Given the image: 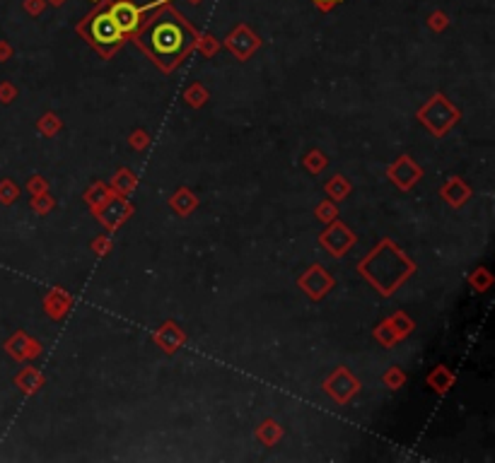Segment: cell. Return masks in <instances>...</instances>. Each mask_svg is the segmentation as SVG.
Returning a JSON list of instances; mask_svg holds the SVG:
<instances>
[{
    "mask_svg": "<svg viewBox=\"0 0 495 463\" xmlns=\"http://www.w3.org/2000/svg\"><path fill=\"white\" fill-rule=\"evenodd\" d=\"M194 42H196V32L191 30L189 22H184L172 10H167L165 15L157 17L153 25H150V30H145V34L140 37V44L153 53V58L162 68L177 65Z\"/></svg>",
    "mask_w": 495,
    "mask_h": 463,
    "instance_id": "obj_1",
    "label": "cell"
},
{
    "mask_svg": "<svg viewBox=\"0 0 495 463\" xmlns=\"http://www.w3.org/2000/svg\"><path fill=\"white\" fill-rule=\"evenodd\" d=\"M358 268L368 275V280L372 282L377 290H382V295H391L394 287L401 285V282L408 278L413 265L406 261V256H403L391 241H384V244L377 246Z\"/></svg>",
    "mask_w": 495,
    "mask_h": 463,
    "instance_id": "obj_2",
    "label": "cell"
},
{
    "mask_svg": "<svg viewBox=\"0 0 495 463\" xmlns=\"http://www.w3.org/2000/svg\"><path fill=\"white\" fill-rule=\"evenodd\" d=\"M420 121L425 123L427 128H430L435 135H442L444 131H447L449 126H452L454 121L459 118V111L454 109L452 104H449L447 99L442 97V94H435L427 104L420 109V114H418Z\"/></svg>",
    "mask_w": 495,
    "mask_h": 463,
    "instance_id": "obj_3",
    "label": "cell"
},
{
    "mask_svg": "<svg viewBox=\"0 0 495 463\" xmlns=\"http://www.w3.org/2000/svg\"><path fill=\"white\" fill-rule=\"evenodd\" d=\"M89 22V39H92L94 46H102V49H114L121 44L123 34L121 30L116 27V22L111 20L109 15V8L106 10H99L97 15L92 17Z\"/></svg>",
    "mask_w": 495,
    "mask_h": 463,
    "instance_id": "obj_4",
    "label": "cell"
},
{
    "mask_svg": "<svg viewBox=\"0 0 495 463\" xmlns=\"http://www.w3.org/2000/svg\"><path fill=\"white\" fill-rule=\"evenodd\" d=\"M109 15L116 22V27L121 30L123 37L133 34L140 27V10L133 0H116V3H111Z\"/></svg>",
    "mask_w": 495,
    "mask_h": 463,
    "instance_id": "obj_5",
    "label": "cell"
},
{
    "mask_svg": "<svg viewBox=\"0 0 495 463\" xmlns=\"http://www.w3.org/2000/svg\"><path fill=\"white\" fill-rule=\"evenodd\" d=\"M358 381L351 376V372L346 369V367H341V369H336L334 374L326 379V391L331 393L339 403H346L348 398L353 396V393L358 391Z\"/></svg>",
    "mask_w": 495,
    "mask_h": 463,
    "instance_id": "obj_6",
    "label": "cell"
},
{
    "mask_svg": "<svg viewBox=\"0 0 495 463\" xmlns=\"http://www.w3.org/2000/svg\"><path fill=\"white\" fill-rule=\"evenodd\" d=\"M331 285H334V280H331V275L326 273L324 268H319V265H314V268H309V273L305 278H300V287L307 292L309 297L319 299L324 297L326 292L331 290Z\"/></svg>",
    "mask_w": 495,
    "mask_h": 463,
    "instance_id": "obj_7",
    "label": "cell"
},
{
    "mask_svg": "<svg viewBox=\"0 0 495 463\" xmlns=\"http://www.w3.org/2000/svg\"><path fill=\"white\" fill-rule=\"evenodd\" d=\"M225 44H227V49H232L234 53H237V58H249L251 51L258 46V39L254 37V32L249 30V27L239 25L237 30L230 34L227 39H225Z\"/></svg>",
    "mask_w": 495,
    "mask_h": 463,
    "instance_id": "obj_8",
    "label": "cell"
},
{
    "mask_svg": "<svg viewBox=\"0 0 495 463\" xmlns=\"http://www.w3.org/2000/svg\"><path fill=\"white\" fill-rule=\"evenodd\" d=\"M319 241H322V246L329 248L331 256H343L348 251V246L353 244V234L346 224L336 222L329 231H324V236Z\"/></svg>",
    "mask_w": 495,
    "mask_h": 463,
    "instance_id": "obj_9",
    "label": "cell"
},
{
    "mask_svg": "<svg viewBox=\"0 0 495 463\" xmlns=\"http://www.w3.org/2000/svg\"><path fill=\"white\" fill-rule=\"evenodd\" d=\"M387 174H389V179L399 186V189H411V186L420 179V169L411 162V157H401L396 165L389 167V172Z\"/></svg>",
    "mask_w": 495,
    "mask_h": 463,
    "instance_id": "obj_10",
    "label": "cell"
},
{
    "mask_svg": "<svg viewBox=\"0 0 495 463\" xmlns=\"http://www.w3.org/2000/svg\"><path fill=\"white\" fill-rule=\"evenodd\" d=\"M8 350H10V355H15L18 360H22V357H30V355H37L39 353V345H37L35 341H30L25 333H18V336H15V341L8 343Z\"/></svg>",
    "mask_w": 495,
    "mask_h": 463,
    "instance_id": "obj_11",
    "label": "cell"
},
{
    "mask_svg": "<svg viewBox=\"0 0 495 463\" xmlns=\"http://www.w3.org/2000/svg\"><path fill=\"white\" fill-rule=\"evenodd\" d=\"M157 341H160V345L165 348L167 353H174V348L184 341V333L179 331L174 324H167V326H162V329L157 331Z\"/></svg>",
    "mask_w": 495,
    "mask_h": 463,
    "instance_id": "obj_12",
    "label": "cell"
},
{
    "mask_svg": "<svg viewBox=\"0 0 495 463\" xmlns=\"http://www.w3.org/2000/svg\"><path fill=\"white\" fill-rule=\"evenodd\" d=\"M442 196L447 198L452 205H461L466 198H469V189L459 182V179H449L447 186L442 189Z\"/></svg>",
    "mask_w": 495,
    "mask_h": 463,
    "instance_id": "obj_13",
    "label": "cell"
},
{
    "mask_svg": "<svg viewBox=\"0 0 495 463\" xmlns=\"http://www.w3.org/2000/svg\"><path fill=\"white\" fill-rule=\"evenodd\" d=\"M128 213H131V205H128L126 201L116 198L109 203V210H106V215H102V220L109 227H114V224H119L123 217H128Z\"/></svg>",
    "mask_w": 495,
    "mask_h": 463,
    "instance_id": "obj_14",
    "label": "cell"
},
{
    "mask_svg": "<svg viewBox=\"0 0 495 463\" xmlns=\"http://www.w3.org/2000/svg\"><path fill=\"white\" fill-rule=\"evenodd\" d=\"M432 383V386H437V391H447V386L452 383V374H449L444 367H437L435 372L430 374V379H427Z\"/></svg>",
    "mask_w": 495,
    "mask_h": 463,
    "instance_id": "obj_15",
    "label": "cell"
},
{
    "mask_svg": "<svg viewBox=\"0 0 495 463\" xmlns=\"http://www.w3.org/2000/svg\"><path fill=\"white\" fill-rule=\"evenodd\" d=\"M61 299H56V292H51V297L46 299V309H49V314L51 316H61L68 309V304H70V299L65 297V295H58Z\"/></svg>",
    "mask_w": 495,
    "mask_h": 463,
    "instance_id": "obj_16",
    "label": "cell"
},
{
    "mask_svg": "<svg viewBox=\"0 0 495 463\" xmlns=\"http://www.w3.org/2000/svg\"><path fill=\"white\" fill-rule=\"evenodd\" d=\"M280 437V427L275 425V422H263L261 425V430H258V439H261V442H266V444H273L275 439Z\"/></svg>",
    "mask_w": 495,
    "mask_h": 463,
    "instance_id": "obj_17",
    "label": "cell"
},
{
    "mask_svg": "<svg viewBox=\"0 0 495 463\" xmlns=\"http://www.w3.org/2000/svg\"><path fill=\"white\" fill-rule=\"evenodd\" d=\"M172 205L177 208V210L182 213V215H189V213H191V208L196 205V198H194V196H191V194H187V201H184V191H179V194H177V198L172 201Z\"/></svg>",
    "mask_w": 495,
    "mask_h": 463,
    "instance_id": "obj_18",
    "label": "cell"
},
{
    "mask_svg": "<svg viewBox=\"0 0 495 463\" xmlns=\"http://www.w3.org/2000/svg\"><path fill=\"white\" fill-rule=\"evenodd\" d=\"M329 194H336V198H343L348 194V184L341 182V177H336L334 182L329 184Z\"/></svg>",
    "mask_w": 495,
    "mask_h": 463,
    "instance_id": "obj_19",
    "label": "cell"
},
{
    "mask_svg": "<svg viewBox=\"0 0 495 463\" xmlns=\"http://www.w3.org/2000/svg\"><path fill=\"white\" fill-rule=\"evenodd\" d=\"M317 217L322 220V222H331V220L336 217L334 205H329V203H324V205H319V208H317Z\"/></svg>",
    "mask_w": 495,
    "mask_h": 463,
    "instance_id": "obj_20",
    "label": "cell"
},
{
    "mask_svg": "<svg viewBox=\"0 0 495 463\" xmlns=\"http://www.w3.org/2000/svg\"><path fill=\"white\" fill-rule=\"evenodd\" d=\"M326 165V160H324V155H319V152H312V155L307 157V167L312 169V172H319V167H324Z\"/></svg>",
    "mask_w": 495,
    "mask_h": 463,
    "instance_id": "obj_21",
    "label": "cell"
},
{
    "mask_svg": "<svg viewBox=\"0 0 495 463\" xmlns=\"http://www.w3.org/2000/svg\"><path fill=\"white\" fill-rule=\"evenodd\" d=\"M447 27V17H444L442 13H435L430 17V30H435V32H440Z\"/></svg>",
    "mask_w": 495,
    "mask_h": 463,
    "instance_id": "obj_22",
    "label": "cell"
},
{
    "mask_svg": "<svg viewBox=\"0 0 495 463\" xmlns=\"http://www.w3.org/2000/svg\"><path fill=\"white\" fill-rule=\"evenodd\" d=\"M25 8H27V13L39 15L44 8H46V3H44V0H25Z\"/></svg>",
    "mask_w": 495,
    "mask_h": 463,
    "instance_id": "obj_23",
    "label": "cell"
},
{
    "mask_svg": "<svg viewBox=\"0 0 495 463\" xmlns=\"http://www.w3.org/2000/svg\"><path fill=\"white\" fill-rule=\"evenodd\" d=\"M387 381H389V383H391V386H394V383H396V381H399V383H401V381H403V374H401V372H399V369H396V367H394V369H391V374H389V376H387Z\"/></svg>",
    "mask_w": 495,
    "mask_h": 463,
    "instance_id": "obj_24",
    "label": "cell"
},
{
    "mask_svg": "<svg viewBox=\"0 0 495 463\" xmlns=\"http://www.w3.org/2000/svg\"><path fill=\"white\" fill-rule=\"evenodd\" d=\"M317 3V8H322V10H331L336 3H341V0H314Z\"/></svg>",
    "mask_w": 495,
    "mask_h": 463,
    "instance_id": "obj_25",
    "label": "cell"
},
{
    "mask_svg": "<svg viewBox=\"0 0 495 463\" xmlns=\"http://www.w3.org/2000/svg\"><path fill=\"white\" fill-rule=\"evenodd\" d=\"M51 3H54V5H61V3H63V0H51Z\"/></svg>",
    "mask_w": 495,
    "mask_h": 463,
    "instance_id": "obj_26",
    "label": "cell"
}]
</instances>
